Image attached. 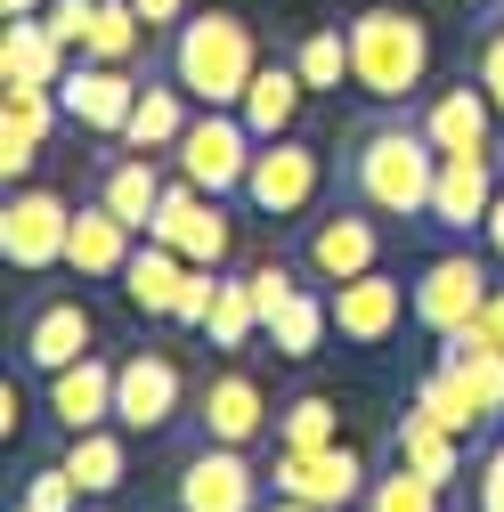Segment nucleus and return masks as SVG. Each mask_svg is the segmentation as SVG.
Instances as JSON below:
<instances>
[{
  "instance_id": "dca6fc26",
  "label": "nucleus",
  "mask_w": 504,
  "mask_h": 512,
  "mask_svg": "<svg viewBox=\"0 0 504 512\" xmlns=\"http://www.w3.org/2000/svg\"><path fill=\"white\" fill-rule=\"evenodd\" d=\"M98 350V317H90V301H41L33 317H25V334H17V358L49 382V374H66V366H82Z\"/></svg>"
},
{
  "instance_id": "423d86ee",
  "label": "nucleus",
  "mask_w": 504,
  "mask_h": 512,
  "mask_svg": "<svg viewBox=\"0 0 504 512\" xmlns=\"http://www.w3.org/2000/svg\"><path fill=\"white\" fill-rule=\"evenodd\" d=\"M318 196H326V155L309 139H293V131L261 139V155H252V171H244V204L261 220H301Z\"/></svg>"
},
{
  "instance_id": "f257e3e1",
  "label": "nucleus",
  "mask_w": 504,
  "mask_h": 512,
  "mask_svg": "<svg viewBox=\"0 0 504 512\" xmlns=\"http://www.w3.org/2000/svg\"><path fill=\"white\" fill-rule=\"evenodd\" d=\"M431 187H439V147L423 122H374L350 147V196L383 220H431Z\"/></svg>"
},
{
  "instance_id": "a211bd4d",
  "label": "nucleus",
  "mask_w": 504,
  "mask_h": 512,
  "mask_svg": "<svg viewBox=\"0 0 504 512\" xmlns=\"http://www.w3.org/2000/svg\"><path fill=\"white\" fill-rule=\"evenodd\" d=\"M131 252H139V228H131V220H114L106 196H90V204L74 212L66 269H74L82 285H122V261H131Z\"/></svg>"
},
{
  "instance_id": "9b49d317",
  "label": "nucleus",
  "mask_w": 504,
  "mask_h": 512,
  "mask_svg": "<svg viewBox=\"0 0 504 512\" xmlns=\"http://www.w3.org/2000/svg\"><path fill=\"white\" fill-rule=\"evenodd\" d=\"M179 407H187V374H179L163 350H131V358L114 366V423L131 431V439L171 431Z\"/></svg>"
},
{
  "instance_id": "ea45409f",
  "label": "nucleus",
  "mask_w": 504,
  "mask_h": 512,
  "mask_svg": "<svg viewBox=\"0 0 504 512\" xmlns=\"http://www.w3.org/2000/svg\"><path fill=\"white\" fill-rule=\"evenodd\" d=\"M480 512H504V439L480 456Z\"/></svg>"
},
{
  "instance_id": "e433bc0d",
  "label": "nucleus",
  "mask_w": 504,
  "mask_h": 512,
  "mask_svg": "<svg viewBox=\"0 0 504 512\" xmlns=\"http://www.w3.org/2000/svg\"><path fill=\"white\" fill-rule=\"evenodd\" d=\"M244 277H252V301H261V326L301 293V269H285V261H261V269H244Z\"/></svg>"
},
{
  "instance_id": "58836bf2",
  "label": "nucleus",
  "mask_w": 504,
  "mask_h": 512,
  "mask_svg": "<svg viewBox=\"0 0 504 512\" xmlns=\"http://www.w3.org/2000/svg\"><path fill=\"white\" fill-rule=\"evenodd\" d=\"M472 82L496 98V114H504V25H488V41H480V66H472Z\"/></svg>"
},
{
  "instance_id": "f03ea898",
  "label": "nucleus",
  "mask_w": 504,
  "mask_h": 512,
  "mask_svg": "<svg viewBox=\"0 0 504 512\" xmlns=\"http://www.w3.org/2000/svg\"><path fill=\"white\" fill-rule=\"evenodd\" d=\"M252 74H261V41L236 9H196L187 25H171V82L196 106H244Z\"/></svg>"
},
{
  "instance_id": "20e7f679",
  "label": "nucleus",
  "mask_w": 504,
  "mask_h": 512,
  "mask_svg": "<svg viewBox=\"0 0 504 512\" xmlns=\"http://www.w3.org/2000/svg\"><path fill=\"white\" fill-rule=\"evenodd\" d=\"M252 155H261V139L244 131V114H236V106H204V114L179 131V147H171L179 179H196L204 196H220V204H228V196H244Z\"/></svg>"
},
{
  "instance_id": "a18cd8bd",
  "label": "nucleus",
  "mask_w": 504,
  "mask_h": 512,
  "mask_svg": "<svg viewBox=\"0 0 504 512\" xmlns=\"http://www.w3.org/2000/svg\"><path fill=\"white\" fill-rule=\"evenodd\" d=\"M49 0H0V17H41Z\"/></svg>"
},
{
  "instance_id": "4c0bfd02",
  "label": "nucleus",
  "mask_w": 504,
  "mask_h": 512,
  "mask_svg": "<svg viewBox=\"0 0 504 512\" xmlns=\"http://www.w3.org/2000/svg\"><path fill=\"white\" fill-rule=\"evenodd\" d=\"M212 301H220V269H187V285H179V309H171V326H196V334H204Z\"/></svg>"
},
{
  "instance_id": "4be33fe9",
  "label": "nucleus",
  "mask_w": 504,
  "mask_h": 512,
  "mask_svg": "<svg viewBox=\"0 0 504 512\" xmlns=\"http://www.w3.org/2000/svg\"><path fill=\"white\" fill-rule=\"evenodd\" d=\"M179 285H187V261L163 244V236H139V252L122 261V301L139 317H171L179 309Z\"/></svg>"
},
{
  "instance_id": "c85d7f7f",
  "label": "nucleus",
  "mask_w": 504,
  "mask_h": 512,
  "mask_svg": "<svg viewBox=\"0 0 504 512\" xmlns=\"http://www.w3.org/2000/svg\"><path fill=\"white\" fill-rule=\"evenodd\" d=\"M415 407H423L431 423H448L456 439H472V431L488 423V407L464 391V374H456V366H431V374H423V391H415Z\"/></svg>"
},
{
  "instance_id": "4468645a",
  "label": "nucleus",
  "mask_w": 504,
  "mask_h": 512,
  "mask_svg": "<svg viewBox=\"0 0 504 512\" xmlns=\"http://www.w3.org/2000/svg\"><path fill=\"white\" fill-rule=\"evenodd\" d=\"M326 301H334V334H342L350 350H383L407 317H415V285H399V277H383V269H366V277H350V285H326Z\"/></svg>"
},
{
  "instance_id": "9d476101",
  "label": "nucleus",
  "mask_w": 504,
  "mask_h": 512,
  "mask_svg": "<svg viewBox=\"0 0 504 512\" xmlns=\"http://www.w3.org/2000/svg\"><path fill=\"white\" fill-rule=\"evenodd\" d=\"M366 456L350 439H334V447H318V456H293V447H277V472H269V488L277 496H301V504H318V512H358L366 504Z\"/></svg>"
},
{
  "instance_id": "a19ab883",
  "label": "nucleus",
  "mask_w": 504,
  "mask_h": 512,
  "mask_svg": "<svg viewBox=\"0 0 504 512\" xmlns=\"http://www.w3.org/2000/svg\"><path fill=\"white\" fill-rule=\"evenodd\" d=\"M131 9L147 17V33H155V25H187V17H196L187 0H131Z\"/></svg>"
},
{
  "instance_id": "7c9ffc66",
  "label": "nucleus",
  "mask_w": 504,
  "mask_h": 512,
  "mask_svg": "<svg viewBox=\"0 0 504 512\" xmlns=\"http://www.w3.org/2000/svg\"><path fill=\"white\" fill-rule=\"evenodd\" d=\"M342 423H334V399L326 391H301L277 407V447H293V456H318V447H334Z\"/></svg>"
},
{
  "instance_id": "7ed1b4c3",
  "label": "nucleus",
  "mask_w": 504,
  "mask_h": 512,
  "mask_svg": "<svg viewBox=\"0 0 504 512\" xmlns=\"http://www.w3.org/2000/svg\"><path fill=\"white\" fill-rule=\"evenodd\" d=\"M350 82L374 106H407L431 82V25L415 9H358L350 17Z\"/></svg>"
},
{
  "instance_id": "49530a36",
  "label": "nucleus",
  "mask_w": 504,
  "mask_h": 512,
  "mask_svg": "<svg viewBox=\"0 0 504 512\" xmlns=\"http://www.w3.org/2000/svg\"><path fill=\"white\" fill-rule=\"evenodd\" d=\"M261 512H318V504H301V496H277V504H261Z\"/></svg>"
},
{
  "instance_id": "2f4dec72",
  "label": "nucleus",
  "mask_w": 504,
  "mask_h": 512,
  "mask_svg": "<svg viewBox=\"0 0 504 512\" xmlns=\"http://www.w3.org/2000/svg\"><path fill=\"white\" fill-rule=\"evenodd\" d=\"M366 512H448V488L423 480V472L399 456L391 472H374V480H366Z\"/></svg>"
},
{
  "instance_id": "ddd939ff",
  "label": "nucleus",
  "mask_w": 504,
  "mask_h": 512,
  "mask_svg": "<svg viewBox=\"0 0 504 512\" xmlns=\"http://www.w3.org/2000/svg\"><path fill=\"white\" fill-rule=\"evenodd\" d=\"M139 90H147V82H131L122 66H106V57H74L66 82H57V106H66L74 131H90V139H122V131H131Z\"/></svg>"
},
{
  "instance_id": "6e6552de",
  "label": "nucleus",
  "mask_w": 504,
  "mask_h": 512,
  "mask_svg": "<svg viewBox=\"0 0 504 512\" xmlns=\"http://www.w3.org/2000/svg\"><path fill=\"white\" fill-rule=\"evenodd\" d=\"M488 293H496V269L488 261H472V252H439V261H423V277H415V326L448 342V334L480 326Z\"/></svg>"
},
{
  "instance_id": "6ab92c4d",
  "label": "nucleus",
  "mask_w": 504,
  "mask_h": 512,
  "mask_svg": "<svg viewBox=\"0 0 504 512\" xmlns=\"http://www.w3.org/2000/svg\"><path fill=\"white\" fill-rule=\"evenodd\" d=\"M415 122L431 131V147H439V155H480V147H496V131H504V114H496V98H488L480 82L439 90Z\"/></svg>"
},
{
  "instance_id": "f704fd0d",
  "label": "nucleus",
  "mask_w": 504,
  "mask_h": 512,
  "mask_svg": "<svg viewBox=\"0 0 504 512\" xmlns=\"http://www.w3.org/2000/svg\"><path fill=\"white\" fill-rule=\"evenodd\" d=\"M41 25L57 33V49L66 57H90V25H98V0H49Z\"/></svg>"
},
{
  "instance_id": "37998d69",
  "label": "nucleus",
  "mask_w": 504,
  "mask_h": 512,
  "mask_svg": "<svg viewBox=\"0 0 504 512\" xmlns=\"http://www.w3.org/2000/svg\"><path fill=\"white\" fill-rule=\"evenodd\" d=\"M480 244H488V261L504 269V187H496V204H488V228H480Z\"/></svg>"
},
{
  "instance_id": "0eeeda50",
  "label": "nucleus",
  "mask_w": 504,
  "mask_h": 512,
  "mask_svg": "<svg viewBox=\"0 0 504 512\" xmlns=\"http://www.w3.org/2000/svg\"><path fill=\"white\" fill-rule=\"evenodd\" d=\"M301 269L318 285H350L366 269H383V212H366L358 196L334 204V212H318L301 228Z\"/></svg>"
},
{
  "instance_id": "39448f33",
  "label": "nucleus",
  "mask_w": 504,
  "mask_h": 512,
  "mask_svg": "<svg viewBox=\"0 0 504 512\" xmlns=\"http://www.w3.org/2000/svg\"><path fill=\"white\" fill-rule=\"evenodd\" d=\"M66 236H74V204L57 187H9V204H0V261L17 277L66 269Z\"/></svg>"
},
{
  "instance_id": "1a4fd4ad",
  "label": "nucleus",
  "mask_w": 504,
  "mask_h": 512,
  "mask_svg": "<svg viewBox=\"0 0 504 512\" xmlns=\"http://www.w3.org/2000/svg\"><path fill=\"white\" fill-rule=\"evenodd\" d=\"M147 236H163L187 269H228V244H236L220 196H204L196 179H171V187H163V204H155V228H147Z\"/></svg>"
},
{
  "instance_id": "bb28decb",
  "label": "nucleus",
  "mask_w": 504,
  "mask_h": 512,
  "mask_svg": "<svg viewBox=\"0 0 504 512\" xmlns=\"http://www.w3.org/2000/svg\"><path fill=\"white\" fill-rule=\"evenodd\" d=\"M399 456H407L423 480H439V488H456V480H464V439H456L448 423H431L423 407L399 415Z\"/></svg>"
},
{
  "instance_id": "f3484780",
  "label": "nucleus",
  "mask_w": 504,
  "mask_h": 512,
  "mask_svg": "<svg viewBox=\"0 0 504 512\" xmlns=\"http://www.w3.org/2000/svg\"><path fill=\"white\" fill-rule=\"evenodd\" d=\"M496 147L480 155H439V187H431V228H448V236H472L488 228V204H496Z\"/></svg>"
},
{
  "instance_id": "a878e982",
  "label": "nucleus",
  "mask_w": 504,
  "mask_h": 512,
  "mask_svg": "<svg viewBox=\"0 0 504 512\" xmlns=\"http://www.w3.org/2000/svg\"><path fill=\"white\" fill-rule=\"evenodd\" d=\"M66 472L82 480V496H114L122 480H131V431H122V423L74 431L66 439Z\"/></svg>"
},
{
  "instance_id": "09e8293b",
  "label": "nucleus",
  "mask_w": 504,
  "mask_h": 512,
  "mask_svg": "<svg viewBox=\"0 0 504 512\" xmlns=\"http://www.w3.org/2000/svg\"><path fill=\"white\" fill-rule=\"evenodd\" d=\"M82 512H106V504H82Z\"/></svg>"
},
{
  "instance_id": "2eb2a0df",
  "label": "nucleus",
  "mask_w": 504,
  "mask_h": 512,
  "mask_svg": "<svg viewBox=\"0 0 504 512\" xmlns=\"http://www.w3.org/2000/svg\"><path fill=\"white\" fill-rule=\"evenodd\" d=\"M196 423H204V439H220V447H252L261 431H277L269 391H261V382H252L244 366L204 374V391H196Z\"/></svg>"
},
{
  "instance_id": "79ce46f5",
  "label": "nucleus",
  "mask_w": 504,
  "mask_h": 512,
  "mask_svg": "<svg viewBox=\"0 0 504 512\" xmlns=\"http://www.w3.org/2000/svg\"><path fill=\"white\" fill-rule=\"evenodd\" d=\"M17 423H25V391H17V374L0 382V439H17Z\"/></svg>"
},
{
  "instance_id": "cd10ccee",
  "label": "nucleus",
  "mask_w": 504,
  "mask_h": 512,
  "mask_svg": "<svg viewBox=\"0 0 504 512\" xmlns=\"http://www.w3.org/2000/svg\"><path fill=\"white\" fill-rule=\"evenodd\" d=\"M269 342H277V358H318V342L334 334V301L318 293V285H301L277 317H269V326H261Z\"/></svg>"
},
{
  "instance_id": "c9c22d12",
  "label": "nucleus",
  "mask_w": 504,
  "mask_h": 512,
  "mask_svg": "<svg viewBox=\"0 0 504 512\" xmlns=\"http://www.w3.org/2000/svg\"><path fill=\"white\" fill-rule=\"evenodd\" d=\"M17 504H33V512H82V480H74L66 464H41V472L25 480Z\"/></svg>"
},
{
  "instance_id": "72a5a7b5",
  "label": "nucleus",
  "mask_w": 504,
  "mask_h": 512,
  "mask_svg": "<svg viewBox=\"0 0 504 512\" xmlns=\"http://www.w3.org/2000/svg\"><path fill=\"white\" fill-rule=\"evenodd\" d=\"M147 41V17L131 9V0H98V25H90V57H106V66H131Z\"/></svg>"
},
{
  "instance_id": "8fccbe9b",
  "label": "nucleus",
  "mask_w": 504,
  "mask_h": 512,
  "mask_svg": "<svg viewBox=\"0 0 504 512\" xmlns=\"http://www.w3.org/2000/svg\"><path fill=\"white\" fill-rule=\"evenodd\" d=\"M17 512H33V504H17Z\"/></svg>"
},
{
  "instance_id": "412c9836",
  "label": "nucleus",
  "mask_w": 504,
  "mask_h": 512,
  "mask_svg": "<svg viewBox=\"0 0 504 512\" xmlns=\"http://www.w3.org/2000/svg\"><path fill=\"white\" fill-rule=\"evenodd\" d=\"M66 66H74V57L57 49V33L41 17H9V33H0V82H9V90H57Z\"/></svg>"
},
{
  "instance_id": "aec40b11",
  "label": "nucleus",
  "mask_w": 504,
  "mask_h": 512,
  "mask_svg": "<svg viewBox=\"0 0 504 512\" xmlns=\"http://www.w3.org/2000/svg\"><path fill=\"white\" fill-rule=\"evenodd\" d=\"M49 423L57 431H98V423H114V366L90 350L82 366H66V374H49Z\"/></svg>"
},
{
  "instance_id": "c03bdc74",
  "label": "nucleus",
  "mask_w": 504,
  "mask_h": 512,
  "mask_svg": "<svg viewBox=\"0 0 504 512\" xmlns=\"http://www.w3.org/2000/svg\"><path fill=\"white\" fill-rule=\"evenodd\" d=\"M480 326H488V334L504 342V277H496V293H488V309H480Z\"/></svg>"
},
{
  "instance_id": "393cba45",
  "label": "nucleus",
  "mask_w": 504,
  "mask_h": 512,
  "mask_svg": "<svg viewBox=\"0 0 504 512\" xmlns=\"http://www.w3.org/2000/svg\"><path fill=\"white\" fill-rule=\"evenodd\" d=\"M301 98H309V82H301V66H261L252 74V90H244V131L252 139H285L293 122H301Z\"/></svg>"
},
{
  "instance_id": "5701e85b",
  "label": "nucleus",
  "mask_w": 504,
  "mask_h": 512,
  "mask_svg": "<svg viewBox=\"0 0 504 512\" xmlns=\"http://www.w3.org/2000/svg\"><path fill=\"white\" fill-rule=\"evenodd\" d=\"M187 122H196V98H187L179 82H147L139 106H131V131H122V147H131V155H171Z\"/></svg>"
},
{
  "instance_id": "473e14b6",
  "label": "nucleus",
  "mask_w": 504,
  "mask_h": 512,
  "mask_svg": "<svg viewBox=\"0 0 504 512\" xmlns=\"http://www.w3.org/2000/svg\"><path fill=\"white\" fill-rule=\"evenodd\" d=\"M293 66H301L309 90H342L350 82V25H318V33L293 49Z\"/></svg>"
},
{
  "instance_id": "de8ad7c7",
  "label": "nucleus",
  "mask_w": 504,
  "mask_h": 512,
  "mask_svg": "<svg viewBox=\"0 0 504 512\" xmlns=\"http://www.w3.org/2000/svg\"><path fill=\"white\" fill-rule=\"evenodd\" d=\"M456 9H496V0H456Z\"/></svg>"
},
{
  "instance_id": "c756f323",
  "label": "nucleus",
  "mask_w": 504,
  "mask_h": 512,
  "mask_svg": "<svg viewBox=\"0 0 504 512\" xmlns=\"http://www.w3.org/2000/svg\"><path fill=\"white\" fill-rule=\"evenodd\" d=\"M252 334H261L252 277H228V269H220V301H212V317H204V342H212V350H244Z\"/></svg>"
},
{
  "instance_id": "f8f14e48",
  "label": "nucleus",
  "mask_w": 504,
  "mask_h": 512,
  "mask_svg": "<svg viewBox=\"0 0 504 512\" xmlns=\"http://www.w3.org/2000/svg\"><path fill=\"white\" fill-rule=\"evenodd\" d=\"M261 472H252V456L244 447H220V439H204L196 456L179 464V480H171V496H179V512H261Z\"/></svg>"
},
{
  "instance_id": "b1692460",
  "label": "nucleus",
  "mask_w": 504,
  "mask_h": 512,
  "mask_svg": "<svg viewBox=\"0 0 504 512\" xmlns=\"http://www.w3.org/2000/svg\"><path fill=\"white\" fill-rule=\"evenodd\" d=\"M163 171H155V155H131V147H122L114 163H106V179H98V196H106V212L114 220H131L139 236L155 228V204H163Z\"/></svg>"
}]
</instances>
